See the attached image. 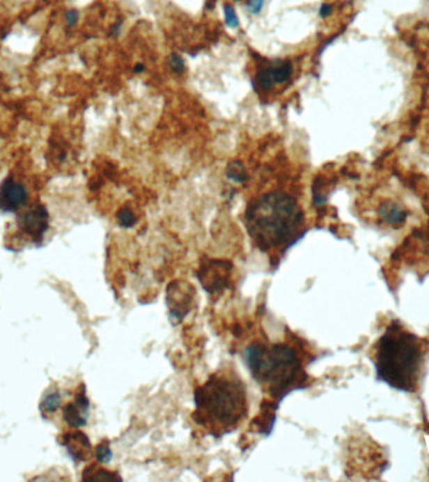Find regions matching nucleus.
I'll list each match as a JSON object with an SVG mask.
<instances>
[{
  "label": "nucleus",
  "instance_id": "nucleus-1",
  "mask_svg": "<svg viewBox=\"0 0 429 482\" xmlns=\"http://www.w3.org/2000/svg\"><path fill=\"white\" fill-rule=\"evenodd\" d=\"M245 228L261 251H286L305 235L303 209L284 191L254 199L245 210Z\"/></svg>",
  "mask_w": 429,
  "mask_h": 482
},
{
  "label": "nucleus",
  "instance_id": "nucleus-2",
  "mask_svg": "<svg viewBox=\"0 0 429 482\" xmlns=\"http://www.w3.org/2000/svg\"><path fill=\"white\" fill-rule=\"evenodd\" d=\"M194 402V422L214 437L237 430L247 417V386L234 369L214 372L196 387Z\"/></svg>",
  "mask_w": 429,
  "mask_h": 482
},
{
  "label": "nucleus",
  "instance_id": "nucleus-3",
  "mask_svg": "<svg viewBox=\"0 0 429 482\" xmlns=\"http://www.w3.org/2000/svg\"><path fill=\"white\" fill-rule=\"evenodd\" d=\"M424 357L422 341L399 322H393L375 345L377 380L397 391L413 392L421 378Z\"/></svg>",
  "mask_w": 429,
  "mask_h": 482
},
{
  "label": "nucleus",
  "instance_id": "nucleus-4",
  "mask_svg": "<svg viewBox=\"0 0 429 482\" xmlns=\"http://www.w3.org/2000/svg\"><path fill=\"white\" fill-rule=\"evenodd\" d=\"M244 357L254 380L278 402L292 391L305 388L303 361L290 344L255 342L245 349Z\"/></svg>",
  "mask_w": 429,
  "mask_h": 482
},
{
  "label": "nucleus",
  "instance_id": "nucleus-5",
  "mask_svg": "<svg viewBox=\"0 0 429 482\" xmlns=\"http://www.w3.org/2000/svg\"><path fill=\"white\" fill-rule=\"evenodd\" d=\"M294 67L288 59L265 61L254 77V88L258 93H267L289 82Z\"/></svg>",
  "mask_w": 429,
  "mask_h": 482
},
{
  "label": "nucleus",
  "instance_id": "nucleus-6",
  "mask_svg": "<svg viewBox=\"0 0 429 482\" xmlns=\"http://www.w3.org/2000/svg\"><path fill=\"white\" fill-rule=\"evenodd\" d=\"M20 228L33 241L39 242L49 228V214L43 205H34L18 217Z\"/></svg>",
  "mask_w": 429,
  "mask_h": 482
},
{
  "label": "nucleus",
  "instance_id": "nucleus-7",
  "mask_svg": "<svg viewBox=\"0 0 429 482\" xmlns=\"http://www.w3.org/2000/svg\"><path fill=\"white\" fill-rule=\"evenodd\" d=\"M28 203V190L26 186L8 178L0 185V210L3 212L20 211Z\"/></svg>",
  "mask_w": 429,
  "mask_h": 482
},
{
  "label": "nucleus",
  "instance_id": "nucleus-8",
  "mask_svg": "<svg viewBox=\"0 0 429 482\" xmlns=\"http://www.w3.org/2000/svg\"><path fill=\"white\" fill-rule=\"evenodd\" d=\"M203 278H201V283L203 288H206L208 292L214 293L222 289L225 286V283L228 280V272H226V263L224 261H212L208 265H205Z\"/></svg>",
  "mask_w": 429,
  "mask_h": 482
},
{
  "label": "nucleus",
  "instance_id": "nucleus-9",
  "mask_svg": "<svg viewBox=\"0 0 429 482\" xmlns=\"http://www.w3.org/2000/svg\"><path fill=\"white\" fill-rule=\"evenodd\" d=\"M88 410L89 402L86 394H77L76 398L64 408V419L72 427H81L87 422Z\"/></svg>",
  "mask_w": 429,
  "mask_h": 482
},
{
  "label": "nucleus",
  "instance_id": "nucleus-10",
  "mask_svg": "<svg viewBox=\"0 0 429 482\" xmlns=\"http://www.w3.org/2000/svg\"><path fill=\"white\" fill-rule=\"evenodd\" d=\"M63 444L67 447L70 456L76 461H84L91 455L89 440L83 432L76 431L67 433L64 436Z\"/></svg>",
  "mask_w": 429,
  "mask_h": 482
},
{
  "label": "nucleus",
  "instance_id": "nucleus-11",
  "mask_svg": "<svg viewBox=\"0 0 429 482\" xmlns=\"http://www.w3.org/2000/svg\"><path fill=\"white\" fill-rule=\"evenodd\" d=\"M379 215L389 225H402L407 220L408 212L397 203L384 201L379 206Z\"/></svg>",
  "mask_w": 429,
  "mask_h": 482
},
{
  "label": "nucleus",
  "instance_id": "nucleus-12",
  "mask_svg": "<svg viewBox=\"0 0 429 482\" xmlns=\"http://www.w3.org/2000/svg\"><path fill=\"white\" fill-rule=\"evenodd\" d=\"M226 176L234 182H244L247 178L245 166L240 161H231L226 167Z\"/></svg>",
  "mask_w": 429,
  "mask_h": 482
},
{
  "label": "nucleus",
  "instance_id": "nucleus-13",
  "mask_svg": "<svg viewBox=\"0 0 429 482\" xmlns=\"http://www.w3.org/2000/svg\"><path fill=\"white\" fill-rule=\"evenodd\" d=\"M59 405H61V394L58 392H48L40 403V410L45 416L48 413L51 414L57 411Z\"/></svg>",
  "mask_w": 429,
  "mask_h": 482
},
{
  "label": "nucleus",
  "instance_id": "nucleus-14",
  "mask_svg": "<svg viewBox=\"0 0 429 482\" xmlns=\"http://www.w3.org/2000/svg\"><path fill=\"white\" fill-rule=\"evenodd\" d=\"M83 480H101V481H108V480H120V476L114 475L107 469H86Z\"/></svg>",
  "mask_w": 429,
  "mask_h": 482
},
{
  "label": "nucleus",
  "instance_id": "nucleus-15",
  "mask_svg": "<svg viewBox=\"0 0 429 482\" xmlns=\"http://www.w3.org/2000/svg\"><path fill=\"white\" fill-rule=\"evenodd\" d=\"M117 220L123 228H131L136 222V217L133 215L132 210L123 208L117 212Z\"/></svg>",
  "mask_w": 429,
  "mask_h": 482
},
{
  "label": "nucleus",
  "instance_id": "nucleus-16",
  "mask_svg": "<svg viewBox=\"0 0 429 482\" xmlns=\"http://www.w3.org/2000/svg\"><path fill=\"white\" fill-rule=\"evenodd\" d=\"M224 15H225V22L230 28H237L240 26L239 17H237V14L235 12L234 7L231 4L224 6Z\"/></svg>",
  "mask_w": 429,
  "mask_h": 482
},
{
  "label": "nucleus",
  "instance_id": "nucleus-17",
  "mask_svg": "<svg viewBox=\"0 0 429 482\" xmlns=\"http://www.w3.org/2000/svg\"><path fill=\"white\" fill-rule=\"evenodd\" d=\"M169 67L170 70L176 73V75H182L185 72V61L183 58L177 54V53H172L170 58H169Z\"/></svg>",
  "mask_w": 429,
  "mask_h": 482
},
{
  "label": "nucleus",
  "instance_id": "nucleus-18",
  "mask_svg": "<svg viewBox=\"0 0 429 482\" xmlns=\"http://www.w3.org/2000/svg\"><path fill=\"white\" fill-rule=\"evenodd\" d=\"M95 455H97V458H98L100 462H108L111 460V457H112V453H111V450H109L107 444H100L97 447Z\"/></svg>",
  "mask_w": 429,
  "mask_h": 482
},
{
  "label": "nucleus",
  "instance_id": "nucleus-19",
  "mask_svg": "<svg viewBox=\"0 0 429 482\" xmlns=\"http://www.w3.org/2000/svg\"><path fill=\"white\" fill-rule=\"evenodd\" d=\"M265 0H249L247 3V9L251 14H259L263 10Z\"/></svg>",
  "mask_w": 429,
  "mask_h": 482
},
{
  "label": "nucleus",
  "instance_id": "nucleus-20",
  "mask_svg": "<svg viewBox=\"0 0 429 482\" xmlns=\"http://www.w3.org/2000/svg\"><path fill=\"white\" fill-rule=\"evenodd\" d=\"M78 18H79V14H78L77 10H75V9L67 10V13H65V20H67V26H68V28L76 26Z\"/></svg>",
  "mask_w": 429,
  "mask_h": 482
},
{
  "label": "nucleus",
  "instance_id": "nucleus-21",
  "mask_svg": "<svg viewBox=\"0 0 429 482\" xmlns=\"http://www.w3.org/2000/svg\"><path fill=\"white\" fill-rule=\"evenodd\" d=\"M333 13V6H330V4H322V8H320V10H319V14H320V17L322 18H327V17H329L330 14Z\"/></svg>",
  "mask_w": 429,
  "mask_h": 482
},
{
  "label": "nucleus",
  "instance_id": "nucleus-22",
  "mask_svg": "<svg viewBox=\"0 0 429 482\" xmlns=\"http://www.w3.org/2000/svg\"><path fill=\"white\" fill-rule=\"evenodd\" d=\"M142 70H145V65H143V64L139 63L134 67V72H137V73L142 72Z\"/></svg>",
  "mask_w": 429,
  "mask_h": 482
},
{
  "label": "nucleus",
  "instance_id": "nucleus-23",
  "mask_svg": "<svg viewBox=\"0 0 429 482\" xmlns=\"http://www.w3.org/2000/svg\"><path fill=\"white\" fill-rule=\"evenodd\" d=\"M236 1H247H247H249V0H236Z\"/></svg>",
  "mask_w": 429,
  "mask_h": 482
}]
</instances>
